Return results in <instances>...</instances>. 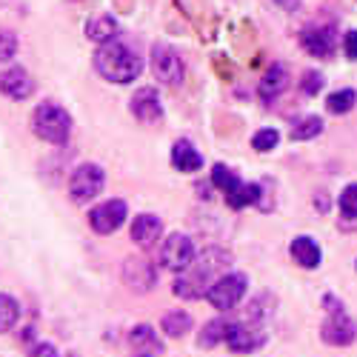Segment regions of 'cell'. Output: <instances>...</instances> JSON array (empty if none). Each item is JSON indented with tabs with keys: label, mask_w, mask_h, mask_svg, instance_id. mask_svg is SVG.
<instances>
[{
	"label": "cell",
	"mask_w": 357,
	"mask_h": 357,
	"mask_svg": "<svg viewBox=\"0 0 357 357\" xmlns=\"http://www.w3.org/2000/svg\"><path fill=\"white\" fill-rule=\"evenodd\" d=\"M86 38L92 43H106L117 38V20L112 15H92L86 20Z\"/></svg>",
	"instance_id": "ac0fdd59"
},
{
	"label": "cell",
	"mask_w": 357,
	"mask_h": 357,
	"mask_svg": "<svg viewBox=\"0 0 357 357\" xmlns=\"http://www.w3.org/2000/svg\"><path fill=\"white\" fill-rule=\"evenodd\" d=\"M280 143V135L275 129H260L255 137H252V146L257 149V152H272V149Z\"/></svg>",
	"instance_id": "f546056e"
},
{
	"label": "cell",
	"mask_w": 357,
	"mask_h": 357,
	"mask_svg": "<svg viewBox=\"0 0 357 357\" xmlns=\"http://www.w3.org/2000/svg\"><path fill=\"white\" fill-rule=\"evenodd\" d=\"M160 329L166 332V337H183L189 329H192V314L189 312H166L163 317H160Z\"/></svg>",
	"instance_id": "44dd1931"
},
{
	"label": "cell",
	"mask_w": 357,
	"mask_h": 357,
	"mask_svg": "<svg viewBox=\"0 0 357 357\" xmlns=\"http://www.w3.org/2000/svg\"><path fill=\"white\" fill-rule=\"evenodd\" d=\"M320 132H323V121H320L317 114H309V117H303V121L294 123L291 140H312V137H317Z\"/></svg>",
	"instance_id": "484cf974"
},
{
	"label": "cell",
	"mask_w": 357,
	"mask_h": 357,
	"mask_svg": "<svg viewBox=\"0 0 357 357\" xmlns=\"http://www.w3.org/2000/svg\"><path fill=\"white\" fill-rule=\"evenodd\" d=\"M172 166L177 169V172H197L200 166H203V158H200V152L189 143V140H177L174 146H172Z\"/></svg>",
	"instance_id": "e0dca14e"
},
{
	"label": "cell",
	"mask_w": 357,
	"mask_h": 357,
	"mask_svg": "<svg viewBox=\"0 0 357 357\" xmlns=\"http://www.w3.org/2000/svg\"><path fill=\"white\" fill-rule=\"evenodd\" d=\"M246 289H249V278L246 275H223V278H218L215 283H212V289L206 291V301H209L218 312H229V309H234L237 303L243 301V294H246Z\"/></svg>",
	"instance_id": "5b68a950"
},
{
	"label": "cell",
	"mask_w": 357,
	"mask_h": 357,
	"mask_svg": "<svg viewBox=\"0 0 357 357\" xmlns=\"http://www.w3.org/2000/svg\"><path fill=\"white\" fill-rule=\"evenodd\" d=\"M260 197H263L260 183H241L234 192L226 195V203L231 206V209H246V206H252V203H260Z\"/></svg>",
	"instance_id": "7402d4cb"
},
{
	"label": "cell",
	"mask_w": 357,
	"mask_h": 357,
	"mask_svg": "<svg viewBox=\"0 0 357 357\" xmlns=\"http://www.w3.org/2000/svg\"><path fill=\"white\" fill-rule=\"evenodd\" d=\"M126 215H129L126 200H106V203H98L95 209L89 212V226H92V231H98V234H112L126 223Z\"/></svg>",
	"instance_id": "30bf717a"
},
{
	"label": "cell",
	"mask_w": 357,
	"mask_h": 357,
	"mask_svg": "<svg viewBox=\"0 0 357 357\" xmlns=\"http://www.w3.org/2000/svg\"><path fill=\"white\" fill-rule=\"evenodd\" d=\"M291 257L303 266V269H317L320 266V246L312 241V237H294L291 241Z\"/></svg>",
	"instance_id": "ffe728a7"
},
{
	"label": "cell",
	"mask_w": 357,
	"mask_h": 357,
	"mask_svg": "<svg viewBox=\"0 0 357 357\" xmlns=\"http://www.w3.org/2000/svg\"><path fill=\"white\" fill-rule=\"evenodd\" d=\"M0 95H6L9 100H26L29 95H35V80L23 66H12L0 75Z\"/></svg>",
	"instance_id": "4fadbf2b"
},
{
	"label": "cell",
	"mask_w": 357,
	"mask_h": 357,
	"mask_svg": "<svg viewBox=\"0 0 357 357\" xmlns=\"http://www.w3.org/2000/svg\"><path fill=\"white\" fill-rule=\"evenodd\" d=\"M340 212H343V218H357V183L343 189V195H340Z\"/></svg>",
	"instance_id": "4dcf8cb0"
},
{
	"label": "cell",
	"mask_w": 357,
	"mask_h": 357,
	"mask_svg": "<svg viewBox=\"0 0 357 357\" xmlns=\"http://www.w3.org/2000/svg\"><path fill=\"white\" fill-rule=\"evenodd\" d=\"M301 43H303V49H306L309 54H314V57H329L332 49H335L332 35L326 32V29H317V26L303 29V32H301Z\"/></svg>",
	"instance_id": "d6986e66"
},
{
	"label": "cell",
	"mask_w": 357,
	"mask_h": 357,
	"mask_svg": "<svg viewBox=\"0 0 357 357\" xmlns=\"http://www.w3.org/2000/svg\"><path fill=\"white\" fill-rule=\"evenodd\" d=\"M95 69L109 83H132L143 72V57L123 40H106L95 52Z\"/></svg>",
	"instance_id": "7a4b0ae2"
},
{
	"label": "cell",
	"mask_w": 357,
	"mask_h": 357,
	"mask_svg": "<svg viewBox=\"0 0 357 357\" xmlns=\"http://www.w3.org/2000/svg\"><path fill=\"white\" fill-rule=\"evenodd\" d=\"M106 186V172L98 163H80L69 177V197L75 203L95 200Z\"/></svg>",
	"instance_id": "277c9868"
},
{
	"label": "cell",
	"mask_w": 357,
	"mask_h": 357,
	"mask_svg": "<svg viewBox=\"0 0 357 357\" xmlns=\"http://www.w3.org/2000/svg\"><path fill=\"white\" fill-rule=\"evenodd\" d=\"M343 49H346V57L349 61H357V32L354 29H349L346 38H343Z\"/></svg>",
	"instance_id": "d6a6232c"
},
{
	"label": "cell",
	"mask_w": 357,
	"mask_h": 357,
	"mask_svg": "<svg viewBox=\"0 0 357 357\" xmlns=\"http://www.w3.org/2000/svg\"><path fill=\"white\" fill-rule=\"evenodd\" d=\"M229 326L231 323H226V320H209L200 329V335H197V343L203 346V349H212V346H218L220 340H226V335H229Z\"/></svg>",
	"instance_id": "603a6c76"
},
{
	"label": "cell",
	"mask_w": 357,
	"mask_h": 357,
	"mask_svg": "<svg viewBox=\"0 0 357 357\" xmlns=\"http://www.w3.org/2000/svg\"><path fill=\"white\" fill-rule=\"evenodd\" d=\"M212 183H215L220 192H226V195H229V192H234L237 186H241V177H237V174H234L229 166L218 163V166L212 169Z\"/></svg>",
	"instance_id": "4316f807"
},
{
	"label": "cell",
	"mask_w": 357,
	"mask_h": 357,
	"mask_svg": "<svg viewBox=\"0 0 357 357\" xmlns=\"http://www.w3.org/2000/svg\"><path fill=\"white\" fill-rule=\"evenodd\" d=\"M121 278H123V283H126L129 291H135V294H146V291H152L155 283H158V269H155V266L149 263L146 257L132 255V257L123 260Z\"/></svg>",
	"instance_id": "ba28073f"
},
{
	"label": "cell",
	"mask_w": 357,
	"mask_h": 357,
	"mask_svg": "<svg viewBox=\"0 0 357 357\" xmlns=\"http://www.w3.org/2000/svg\"><path fill=\"white\" fill-rule=\"evenodd\" d=\"M286 86H289V72H286V66L272 63L269 69L263 72L257 92H260L263 100H275V98H280V95L286 92Z\"/></svg>",
	"instance_id": "9a60e30c"
},
{
	"label": "cell",
	"mask_w": 357,
	"mask_h": 357,
	"mask_svg": "<svg viewBox=\"0 0 357 357\" xmlns=\"http://www.w3.org/2000/svg\"><path fill=\"white\" fill-rule=\"evenodd\" d=\"M320 337H323V343H329V346H349L357 337V323L343 309H337V312H332V317H326L323 329H320Z\"/></svg>",
	"instance_id": "8fae6325"
},
{
	"label": "cell",
	"mask_w": 357,
	"mask_h": 357,
	"mask_svg": "<svg viewBox=\"0 0 357 357\" xmlns=\"http://www.w3.org/2000/svg\"><path fill=\"white\" fill-rule=\"evenodd\" d=\"M275 297L272 294H257L255 301L249 303V312H246V317L249 320H257V323H263V317H269L272 312H275Z\"/></svg>",
	"instance_id": "83f0119b"
},
{
	"label": "cell",
	"mask_w": 357,
	"mask_h": 357,
	"mask_svg": "<svg viewBox=\"0 0 357 357\" xmlns=\"http://www.w3.org/2000/svg\"><path fill=\"white\" fill-rule=\"evenodd\" d=\"M197 252H195V243H192V237L181 234V231H174L166 237V243L160 246V263H163V269L169 272H186L189 266L195 263Z\"/></svg>",
	"instance_id": "8992f818"
},
{
	"label": "cell",
	"mask_w": 357,
	"mask_h": 357,
	"mask_svg": "<svg viewBox=\"0 0 357 357\" xmlns=\"http://www.w3.org/2000/svg\"><path fill=\"white\" fill-rule=\"evenodd\" d=\"M129 109H132V114L137 117L140 123H158L160 117H163V103H160V95H158V89H152V86H143V89H137V92L132 95Z\"/></svg>",
	"instance_id": "7c38bea8"
},
{
	"label": "cell",
	"mask_w": 357,
	"mask_h": 357,
	"mask_svg": "<svg viewBox=\"0 0 357 357\" xmlns=\"http://www.w3.org/2000/svg\"><path fill=\"white\" fill-rule=\"evenodd\" d=\"M275 3H278L280 9H286V12H294L297 6H301V0H275Z\"/></svg>",
	"instance_id": "e575fe53"
},
{
	"label": "cell",
	"mask_w": 357,
	"mask_h": 357,
	"mask_svg": "<svg viewBox=\"0 0 357 357\" xmlns=\"http://www.w3.org/2000/svg\"><path fill=\"white\" fill-rule=\"evenodd\" d=\"M357 103V92L354 89H340V92H332L329 100H326V109H329L332 114H346L351 112Z\"/></svg>",
	"instance_id": "d4e9b609"
},
{
	"label": "cell",
	"mask_w": 357,
	"mask_h": 357,
	"mask_svg": "<svg viewBox=\"0 0 357 357\" xmlns=\"http://www.w3.org/2000/svg\"><path fill=\"white\" fill-rule=\"evenodd\" d=\"M301 89H303L306 95H317L320 89H323V75H320V72H314V69H312V72H306V75H303V80H301Z\"/></svg>",
	"instance_id": "1f68e13d"
},
{
	"label": "cell",
	"mask_w": 357,
	"mask_h": 357,
	"mask_svg": "<svg viewBox=\"0 0 357 357\" xmlns=\"http://www.w3.org/2000/svg\"><path fill=\"white\" fill-rule=\"evenodd\" d=\"M129 346L135 351H140V354H149V357L163 351V340L158 337V332L149 323H137L135 329L129 332Z\"/></svg>",
	"instance_id": "2e32d148"
},
{
	"label": "cell",
	"mask_w": 357,
	"mask_h": 357,
	"mask_svg": "<svg viewBox=\"0 0 357 357\" xmlns=\"http://www.w3.org/2000/svg\"><path fill=\"white\" fill-rule=\"evenodd\" d=\"M29 357H61V351H57V346H52V343H38V346H32Z\"/></svg>",
	"instance_id": "836d02e7"
},
{
	"label": "cell",
	"mask_w": 357,
	"mask_h": 357,
	"mask_svg": "<svg viewBox=\"0 0 357 357\" xmlns=\"http://www.w3.org/2000/svg\"><path fill=\"white\" fill-rule=\"evenodd\" d=\"M17 320H20V303L12 294H0V335L15 329Z\"/></svg>",
	"instance_id": "cb8c5ba5"
},
{
	"label": "cell",
	"mask_w": 357,
	"mask_h": 357,
	"mask_svg": "<svg viewBox=\"0 0 357 357\" xmlns=\"http://www.w3.org/2000/svg\"><path fill=\"white\" fill-rule=\"evenodd\" d=\"M32 132H35L43 143L66 146V143H69V135H72V114H69L63 106L46 100V103H40V106L32 112Z\"/></svg>",
	"instance_id": "3957f363"
},
{
	"label": "cell",
	"mask_w": 357,
	"mask_h": 357,
	"mask_svg": "<svg viewBox=\"0 0 357 357\" xmlns=\"http://www.w3.org/2000/svg\"><path fill=\"white\" fill-rule=\"evenodd\" d=\"M229 266H231V252L229 249H223V246L203 249L189 269L181 272V278L174 280V294L183 297V301L206 297V291L212 289V283L229 272Z\"/></svg>",
	"instance_id": "6da1fadb"
},
{
	"label": "cell",
	"mask_w": 357,
	"mask_h": 357,
	"mask_svg": "<svg viewBox=\"0 0 357 357\" xmlns=\"http://www.w3.org/2000/svg\"><path fill=\"white\" fill-rule=\"evenodd\" d=\"M140 357H149V354H140Z\"/></svg>",
	"instance_id": "d590c367"
},
{
	"label": "cell",
	"mask_w": 357,
	"mask_h": 357,
	"mask_svg": "<svg viewBox=\"0 0 357 357\" xmlns=\"http://www.w3.org/2000/svg\"><path fill=\"white\" fill-rule=\"evenodd\" d=\"M163 234V220L158 218V215H137L135 220H132V241L137 243V246H152V243H158V237Z\"/></svg>",
	"instance_id": "5bb4252c"
},
{
	"label": "cell",
	"mask_w": 357,
	"mask_h": 357,
	"mask_svg": "<svg viewBox=\"0 0 357 357\" xmlns=\"http://www.w3.org/2000/svg\"><path fill=\"white\" fill-rule=\"evenodd\" d=\"M269 335H266L263 323L257 320H249V323H231L229 326V335H226V343L231 351H241V354H252L257 351L260 346H266Z\"/></svg>",
	"instance_id": "9c48e42d"
},
{
	"label": "cell",
	"mask_w": 357,
	"mask_h": 357,
	"mask_svg": "<svg viewBox=\"0 0 357 357\" xmlns=\"http://www.w3.org/2000/svg\"><path fill=\"white\" fill-rule=\"evenodd\" d=\"M152 72L166 86H181L183 83V75H186V66L181 61V54H177L172 46L155 43L152 46Z\"/></svg>",
	"instance_id": "52a82bcc"
},
{
	"label": "cell",
	"mask_w": 357,
	"mask_h": 357,
	"mask_svg": "<svg viewBox=\"0 0 357 357\" xmlns=\"http://www.w3.org/2000/svg\"><path fill=\"white\" fill-rule=\"evenodd\" d=\"M15 54H17V35L12 29H0V63L12 61Z\"/></svg>",
	"instance_id": "f1b7e54d"
}]
</instances>
